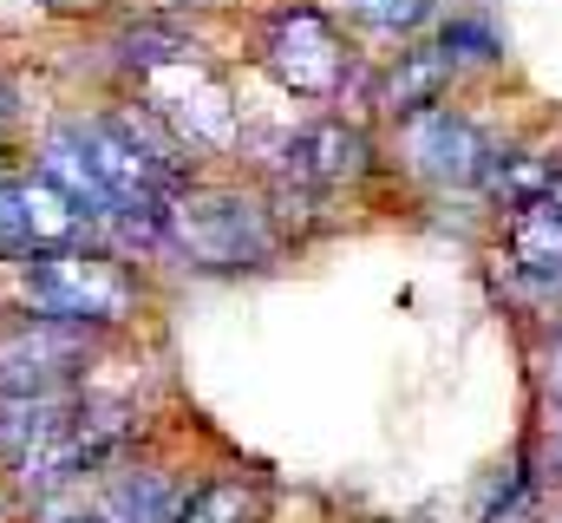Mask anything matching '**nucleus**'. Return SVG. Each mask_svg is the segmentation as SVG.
Masks as SVG:
<instances>
[{
    "label": "nucleus",
    "mask_w": 562,
    "mask_h": 523,
    "mask_svg": "<svg viewBox=\"0 0 562 523\" xmlns=\"http://www.w3.org/2000/svg\"><path fill=\"white\" fill-rule=\"evenodd\" d=\"M170 523H269V485L243 478V471L203 478V485H190L177 498V518Z\"/></svg>",
    "instance_id": "11"
},
{
    "label": "nucleus",
    "mask_w": 562,
    "mask_h": 523,
    "mask_svg": "<svg viewBox=\"0 0 562 523\" xmlns=\"http://www.w3.org/2000/svg\"><path fill=\"white\" fill-rule=\"evenodd\" d=\"M373 137L353 119H307V125H288L276 144V183L288 190H307V197H334L360 177H373Z\"/></svg>",
    "instance_id": "8"
},
{
    "label": "nucleus",
    "mask_w": 562,
    "mask_h": 523,
    "mask_svg": "<svg viewBox=\"0 0 562 523\" xmlns=\"http://www.w3.org/2000/svg\"><path fill=\"white\" fill-rule=\"evenodd\" d=\"M177 498H183V485L164 465H138V452H125V458H105L20 511L33 523H170Z\"/></svg>",
    "instance_id": "5"
},
{
    "label": "nucleus",
    "mask_w": 562,
    "mask_h": 523,
    "mask_svg": "<svg viewBox=\"0 0 562 523\" xmlns=\"http://www.w3.org/2000/svg\"><path fill=\"white\" fill-rule=\"evenodd\" d=\"M125 92H138L144 105L177 131V144L190 157H229L243 144V99H236L229 73L210 53H190L177 66H157V73L132 79Z\"/></svg>",
    "instance_id": "4"
},
{
    "label": "nucleus",
    "mask_w": 562,
    "mask_h": 523,
    "mask_svg": "<svg viewBox=\"0 0 562 523\" xmlns=\"http://www.w3.org/2000/svg\"><path fill=\"white\" fill-rule=\"evenodd\" d=\"M256 66L269 73L281 99L334 105L353 79V46H347V26L321 0H288L256 33Z\"/></svg>",
    "instance_id": "3"
},
{
    "label": "nucleus",
    "mask_w": 562,
    "mask_h": 523,
    "mask_svg": "<svg viewBox=\"0 0 562 523\" xmlns=\"http://www.w3.org/2000/svg\"><path fill=\"white\" fill-rule=\"evenodd\" d=\"M550 387H557V399H562V334H557V347H550Z\"/></svg>",
    "instance_id": "17"
},
{
    "label": "nucleus",
    "mask_w": 562,
    "mask_h": 523,
    "mask_svg": "<svg viewBox=\"0 0 562 523\" xmlns=\"http://www.w3.org/2000/svg\"><path fill=\"white\" fill-rule=\"evenodd\" d=\"M504 249L510 268L537 275V281H562V210L550 197H530L504 216Z\"/></svg>",
    "instance_id": "10"
},
{
    "label": "nucleus",
    "mask_w": 562,
    "mask_h": 523,
    "mask_svg": "<svg viewBox=\"0 0 562 523\" xmlns=\"http://www.w3.org/2000/svg\"><path fill=\"white\" fill-rule=\"evenodd\" d=\"M0 314H46L86 334H125L138 327L144 288L138 262L105 249V243H59V249H26V256L0 262Z\"/></svg>",
    "instance_id": "1"
},
{
    "label": "nucleus",
    "mask_w": 562,
    "mask_h": 523,
    "mask_svg": "<svg viewBox=\"0 0 562 523\" xmlns=\"http://www.w3.org/2000/svg\"><path fill=\"white\" fill-rule=\"evenodd\" d=\"M105 334L46 321V314H0V392H59L86 387Z\"/></svg>",
    "instance_id": "6"
},
{
    "label": "nucleus",
    "mask_w": 562,
    "mask_h": 523,
    "mask_svg": "<svg viewBox=\"0 0 562 523\" xmlns=\"http://www.w3.org/2000/svg\"><path fill=\"white\" fill-rule=\"evenodd\" d=\"M53 26H105L119 13V0H46Z\"/></svg>",
    "instance_id": "15"
},
{
    "label": "nucleus",
    "mask_w": 562,
    "mask_h": 523,
    "mask_svg": "<svg viewBox=\"0 0 562 523\" xmlns=\"http://www.w3.org/2000/svg\"><path fill=\"white\" fill-rule=\"evenodd\" d=\"M40 26H53L46 0H0V40H26Z\"/></svg>",
    "instance_id": "14"
},
{
    "label": "nucleus",
    "mask_w": 562,
    "mask_h": 523,
    "mask_svg": "<svg viewBox=\"0 0 562 523\" xmlns=\"http://www.w3.org/2000/svg\"><path fill=\"white\" fill-rule=\"evenodd\" d=\"M157 256H170L190 275H249L281 256V223L269 197L190 177L170 190L157 216Z\"/></svg>",
    "instance_id": "2"
},
{
    "label": "nucleus",
    "mask_w": 562,
    "mask_h": 523,
    "mask_svg": "<svg viewBox=\"0 0 562 523\" xmlns=\"http://www.w3.org/2000/svg\"><path fill=\"white\" fill-rule=\"evenodd\" d=\"M340 26H353V33H380V40H413L425 20H431V7L438 0H321Z\"/></svg>",
    "instance_id": "12"
},
{
    "label": "nucleus",
    "mask_w": 562,
    "mask_h": 523,
    "mask_svg": "<svg viewBox=\"0 0 562 523\" xmlns=\"http://www.w3.org/2000/svg\"><path fill=\"white\" fill-rule=\"evenodd\" d=\"M451 79H458L451 53H445L438 40H413V46H406V53H393V66L380 73V86H373V105H380L386 119H406V112L438 105V99L451 92Z\"/></svg>",
    "instance_id": "9"
},
{
    "label": "nucleus",
    "mask_w": 562,
    "mask_h": 523,
    "mask_svg": "<svg viewBox=\"0 0 562 523\" xmlns=\"http://www.w3.org/2000/svg\"><path fill=\"white\" fill-rule=\"evenodd\" d=\"M543 197H550V203L562 210V164H557V177H550V190H543Z\"/></svg>",
    "instance_id": "18"
},
{
    "label": "nucleus",
    "mask_w": 562,
    "mask_h": 523,
    "mask_svg": "<svg viewBox=\"0 0 562 523\" xmlns=\"http://www.w3.org/2000/svg\"><path fill=\"white\" fill-rule=\"evenodd\" d=\"M393 144H400V164L431 183V190H471L484 183V170L497 164V144L471 125L464 112H451L445 99L425 105V112H406L393 119Z\"/></svg>",
    "instance_id": "7"
},
{
    "label": "nucleus",
    "mask_w": 562,
    "mask_h": 523,
    "mask_svg": "<svg viewBox=\"0 0 562 523\" xmlns=\"http://www.w3.org/2000/svg\"><path fill=\"white\" fill-rule=\"evenodd\" d=\"M431 40L451 53V66H477V59H497V53H504V46H497V33H491L484 20H471V13H451Z\"/></svg>",
    "instance_id": "13"
},
{
    "label": "nucleus",
    "mask_w": 562,
    "mask_h": 523,
    "mask_svg": "<svg viewBox=\"0 0 562 523\" xmlns=\"http://www.w3.org/2000/svg\"><path fill=\"white\" fill-rule=\"evenodd\" d=\"M543 458H550V471L562 478V399L550 405V419H543Z\"/></svg>",
    "instance_id": "16"
}]
</instances>
